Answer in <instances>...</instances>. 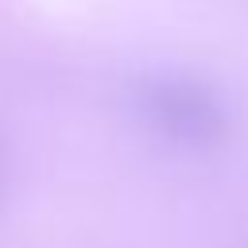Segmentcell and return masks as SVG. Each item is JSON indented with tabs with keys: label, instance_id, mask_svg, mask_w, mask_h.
I'll return each instance as SVG.
<instances>
[{
	"label": "cell",
	"instance_id": "obj_1",
	"mask_svg": "<svg viewBox=\"0 0 248 248\" xmlns=\"http://www.w3.org/2000/svg\"><path fill=\"white\" fill-rule=\"evenodd\" d=\"M136 112L140 120L167 143L182 151H213L232 132V108L225 93L182 70H159L136 81Z\"/></svg>",
	"mask_w": 248,
	"mask_h": 248
},
{
	"label": "cell",
	"instance_id": "obj_2",
	"mask_svg": "<svg viewBox=\"0 0 248 248\" xmlns=\"http://www.w3.org/2000/svg\"><path fill=\"white\" fill-rule=\"evenodd\" d=\"M4 182H8V163H4V151H0V198H4Z\"/></svg>",
	"mask_w": 248,
	"mask_h": 248
}]
</instances>
